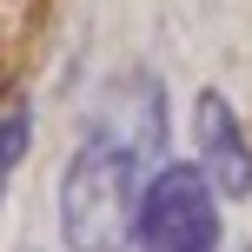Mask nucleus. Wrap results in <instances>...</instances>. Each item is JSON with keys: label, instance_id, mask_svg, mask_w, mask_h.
<instances>
[{"label": "nucleus", "instance_id": "obj_4", "mask_svg": "<svg viewBox=\"0 0 252 252\" xmlns=\"http://www.w3.org/2000/svg\"><path fill=\"white\" fill-rule=\"evenodd\" d=\"M27 146H33V113L27 106H0V199H7L13 173H20Z\"/></svg>", "mask_w": 252, "mask_h": 252}, {"label": "nucleus", "instance_id": "obj_2", "mask_svg": "<svg viewBox=\"0 0 252 252\" xmlns=\"http://www.w3.org/2000/svg\"><path fill=\"white\" fill-rule=\"evenodd\" d=\"M133 252H219V192L199 166H153L133 206Z\"/></svg>", "mask_w": 252, "mask_h": 252}, {"label": "nucleus", "instance_id": "obj_1", "mask_svg": "<svg viewBox=\"0 0 252 252\" xmlns=\"http://www.w3.org/2000/svg\"><path fill=\"white\" fill-rule=\"evenodd\" d=\"M166 146V93L153 73H126L100 100L87 139L60 173V239L66 252H126L133 206Z\"/></svg>", "mask_w": 252, "mask_h": 252}, {"label": "nucleus", "instance_id": "obj_6", "mask_svg": "<svg viewBox=\"0 0 252 252\" xmlns=\"http://www.w3.org/2000/svg\"><path fill=\"white\" fill-rule=\"evenodd\" d=\"M239 252H252V246H239Z\"/></svg>", "mask_w": 252, "mask_h": 252}, {"label": "nucleus", "instance_id": "obj_3", "mask_svg": "<svg viewBox=\"0 0 252 252\" xmlns=\"http://www.w3.org/2000/svg\"><path fill=\"white\" fill-rule=\"evenodd\" d=\"M192 139H199V159L192 166L206 173V186H213L219 199H252V139H246V126H239L226 93H213V87L199 93Z\"/></svg>", "mask_w": 252, "mask_h": 252}, {"label": "nucleus", "instance_id": "obj_5", "mask_svg": "<svg viewBox=\"0 0 252 252\" xmlns=\"http://www.w3.org/2000/svg\"><path fill=\"white\" fill-rule=\"evenodd\" d=\"M13 252H33V246H13Z\"/></svg>", "mask_w": 252, "mask_h": 252}]
</instances>
